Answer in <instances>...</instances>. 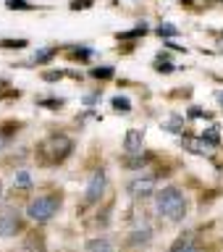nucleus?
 Segmentation results:
<instances>
[{
	"instance_id": "obj_1",
	"label": "nucleus",
	"mask_w": 223,
	"mask_h": 252,
	"mask_svg": "<svg viewBox=\"0 0 223 252\" xmlns=\"http://www.w3.org/2000/svg\"><path fill=\"white\" fill-rule=\"evenodd\" d=\"M155 210L158 216L171 220V223H179L187 216V200L181 194L179 187H163L160 192H155Z\"/></svg>"
},
{
	"instance_id": "obj_2",
	"label": "nucleus",
	"mask_w": 223,
	"mask_h": 252,
	"mask_svg": "<svg viewBox=\"0 0 223 252\" xmlns=\"http://www.w3.org/2000/svg\"><path fill=\"white\" fill-rule=\"evenodd\" d=\"M61 208V197L58 194H42V197H34L29 205H27V216L37 223H47L55 213Z\"/></svg>"
},
{
	"instance_id": "obj_3",
	"label": "nucleus",
	"mask_w": 223,
	"mask_h": 252,
	"mask_svg": "<svg viewBox=\"0 0 223 252\" xmlns=\"http://www.w3.org/2000/svg\"><path fill=\"white\" fill-rule=\"evenodd\" d=\"M105 187H108L105 171H102V168L92 171V176H90V181H87V187H84V200L87 202H97L100 197L105 194Z\"/></svg>"
},
{
	"instance_id": "obj_4",
	"label": "nucleus",
	"mask_w": 223,
	"mask_h": 252,
	"mask_svg": "<svg viewBox=\"0 0 223 252\" xmlns=\"http://www.w3.org/2000/svg\"><path fill=\"white\" fill-rule=\"evenodd\" d=\"M42 150H50L53 160H63V158H66L71 150H74V142H71L68 137H63V134H53V137L45 142Z\"/></svg>"
},
{
	"instance_id": "obj_5",
	"label": "nucleus",
	"mask_w": 223,
	"mask_h": 252,
	"mask_svg": "<svg viewBox=\"0 0 223 252\" xmlns=\"http://www.w3.org/2000/svg\"><path fill=\"white\" fill-rule=\"evenodd\" d=\"M155 184H158V179L155 176H137V179H131L129 181V194L131 197H150L155 192Z\"/></svg>"
},
{
	"instance_id": "obj_6",
	"label": "nucleus",
	"mask_w": 223,
	"mask_h": 252,
	"mask_svg": "<svg viewBox=\"0 0 223 252\" xmlns=\"http://www.w3.org/2000/svg\"><path fill=\"white\" fill-rule=\"evenodd\" d=\"M21 228V218L16 210H0V236H13Z\"/></svg>"
},
{
	"instance_id": "obj_7",
	"label": "nucleus",
	"mask_w": 223,
	"mask_h": 252,
	"mask_svg": "<svg viewBox=\"0 0 223 252\" xmlns=\"http://www.w3.org/2000/svg\"><path fill=\"white\" fill-rule=\"evenodd\" d=\"M142 145H145V131H142V129L126 131V137H124V150H126V153H129V155H139Z\"/></svg>"
},
{
	"instance_id": "obj_8",
	"label": "nucleus",
	"mask_w": 223,
	"mask_h": 252,
	"mask_svg": "<svg viewBox=\"0 0 223 252\" xmlns=\"http://www.w3.org/2000/svg\"><path fill=\"white\" fill-rule=\"evenodd\" d=\"M171 252H202L200 244H197L194 234H181L176 242L171 244Z\"/></svg>"
},
{
	"instance_id": "obj_9",
	"label": "nucleus",
	"mask_w": 223,
	"mask_h": 252,
	"mask_svg": "<svg viewBox=\"0 0 223 252\" xmlns=\"http://www.w3.org/2000/svg\"><path fill=\"white\" fill-rule=\"evenodd\" d=\"M87 252H116V247L110 244V239H90Z\"/></svg>"
},
{
	"instance_id": "obj_10",
	"label": "nucleus",
	"mask_w": 223,
	"mask_h": 252,
	"mask_svg": "<svg viewBox=\"0 0 223 252\" xmlns=\"http://www.w3.org/2000/svg\"><path fill=\"white\" fill-rule=\"evenodd\" d=\"M184 147H189L192 153H210V142L194 139V137H187V139H184Z\"/></svg>"
},
{
	"instance_id": "obj_11",
	"label": "nucleus",
	"mask_w": 223,
	"mask_h": 252,
	"mask_svg": "<svg viewBox=\"0 0 223 252\" xmlns=\"http://www.w3.org/2000/svg\"><path fill=\"white\" fill-rule=\"evenodd\" d=\"M110 105H113L118 113H129V110H131V100H129V97H121V94H118V97L110 100Z\"/></svg>"
},
{
	"instance_id": "obj_12",
	"label": "nucleus",
	"mask_w": 223,
	"mask_h": 252,
	"mask_svg": "<svg viewBox=\"0 0 223 252\" xmlns=\"http://www.w3.org/2000/svg\"><path fill=\"white\" fill-rule=\"evenodd\" d=\"M27 45H29L27 39H0V47H5V50H21Z\"/></svg>"
},
{
	"instance_id": "obj_13",
	"label": "nucleus",
	"mask_w": 223,
	"mask_h": 252,
	"mask_svg": "<svg viewBox=\"0 0 223 252\" xmlns=\"http://www.w3.org/2000/svg\"><path fill=\"white\" fill-rule=\"evenodd\" d=\"M5 8L8 11H32V5L27 3V0H8Z\"/></svg>"
},
{
	"instance_id": "obj_14",
	"label": "nucleus",
	"mask_w": 223,
	"mask_h": 252,
	"mask_svg": "<svg viewBox=\"0 0 223 252\" xmlns=\"http://www.w3.org/2000/svg\"><path fill=\"white\" fill-rule=\"evenodd\" d=\"M158 34L171 39V37H176V34H179V29L173 27V24H160V27H158Z\"/></svg>"
},
{
	"instance_id": "obj_15",
	"label": "nucleus",
	"mask_w": 223,
	"mask_h": 252,
	"mask_svg": "<svg viewBox=\"0 0 223 252\" xmlns=\"http://www.w3.org/2000/svg\"><path fill=\"white\" fill-rule=\"evenodd\" d=\"M155 71H160V74H171V71H173V63L165 61V58H158V61H155Z\"/></svg>"
},
{
	"instance_id": "obj_16",
	"label": "nucleus",
	"mask_w": 223,
	"mask_h": 252,
	"mask_svg": "<svg viewBox=\"0 0 223 252\" xmlns=\"http://www.w3.org/2000/svg\"><path fill=\"white\" fill-rule=\"evenodd\" d=\"M13 184L16 187H29L32 184V176H29L27 171H19V173H16V179H13Z\"/></svg>"
},
{
	"instance_id": "obj_17",
	"label": "nucleus",
	"mask_w": 223,
	"mask_h": 252,
	"mask_svg": "<svg viewBox=\"0 0 223 252\" xmlns=\"http://www.w3.org/2000/svg\"><path fill=\"white\" fill-rule=\"evenodd\" d=\"M147 32V27L145 24H139L137 29H131V32H124V34H118V39H131V37H139V34H145Z\"/></svg>"
},
{
	"instance_id": "obj_18",
	"label": "nucleus",
	"mask_w": 223,
	"mask_h": 252,
	"mask_svg": "<svg viewBox=\"0 0 223 252\" xmlns=\"http://www.w3.org/2000/svg\"><path fill=\"white\" fill-rule=\"evenodd\" d=\"M55 55V47H50V50H39V53H34V63H45V61H50Z\"/></svg>"
},
{
	"instance_id": "obj_19",
	"label": "nucleus",
	"mask_w": 223,
	"mask_h": 252,
	"mask_svg": "<svg viewBox=\"0 0 223 252\" xmlns=\"http://www.w3.org/2000/svg\"><path fill=\"white\" fill-rule=\"evenodd\" d=\"M205 142H210V145H218V126H210L208 129V137H202Z\"/></svg>"
},
{
	"instance_id": "obj_20",
	"label": "nucleus",
	"mask_w": 223,
	"mask_h": 252,
	"mask_svg": "<svg viewBox=\"0 0 223 252\" xmlns=\"http://www.w3.org/2000/svg\"><path fill=\"white\" fill-rule=\"evenodd\" d=\"M92 76H97V79H110V76H113V68H92Z\"/></svg>"
},
{
	"instance_id": "obj_21",
	"label": "nucleus",
	"mask_w": 223,
	"mask_h": 252,
	"mask_svg": "<svg viewBox=\"0 0 223 252\" xmlns=\"http://www.w3.org/2000/svg\"><path fill=\"white\" fill-rule=\"evenodd\" d=\"M95 3V0H74V3H71V11H79V8H90Z\"/></svg>"
},
{
	"instance_id": "obj_22",
	"label": "nucleus",
	"mask_w": 223,
	"mask_h": 252,
	"mask_svg": "<svg viewBox=\"0 0 223 252\" xmlns=\"http://www.w3.org/2000/svg\"><path fill=\"white\" fill-rule=\"evenodd\" d=\"M3 145H5V139H3V134H0V150H3Z\"/></svg>"
},
{
	"instance_id": "obj_23",
	"label": "nucleus",
	"mask_w": 223,
	"mask_h": 252,
	"mask_svg": "<svg viewBox=\"0 0 223 252\" xmlns=\"http://www.w3.org/2000/svg\"><path fill=\"white\" fill-rule=\"evenodd\" d=\"M218 102H221V105H223V92H218Z\"/></svg>"
},
{
	"instance_id": "obj_24",
	"label": "nucleus",
	"mask_w": 223,
	"mask_h": 252,
	"mask_svg": "<svg viewBox=\"0 0 223 252\" xmlns=\"http://www.w3.org/2000/svg\"><path fill=\"white\" fill-rule=\"evenodd\" d=\"M221 3H223V0H221Z\"/></svg>"
}]
</instances>
